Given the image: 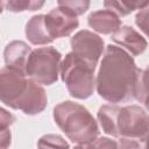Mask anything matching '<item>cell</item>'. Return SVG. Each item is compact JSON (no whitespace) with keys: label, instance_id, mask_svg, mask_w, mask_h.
<instances>
[{"label":"cell","instance_id":"cell-1","mask_svg":"<svg viewBox=\"0 0 149 149\" xmlns=\"http://www.w3.org/2000/svg\"><path fill=\"white\" fill-rule=\"evenodd\" d=\"M139 68L134 58L118 45L108 44L104 51L95 78L98 94L106 101L118 105L134 99V87Z\"/></svg>","mask_w":149,"mask_h":149},{"label":"cell","instance_id":"cell-2","mask_svg":"<svg viewBox=\"0 0 149 149\" xmlns=\"http://www.w3.org/2000/svg\"><path fill=\"white\" fill-rule=\"evenodd\" d=\"M97 116L107 135L147 142L148 113L143 107L139 105H102Z\"/></svg>","mask_w":149,"mask_h":149},{"label":"cell","instance_id":"cell-3","mask_svg":"<svg viewBox=\"0 0 149 149\" xmlns=\"http://www.w3.org/2000/svg\"><path fill=\"white\" fill-rule=\"evenodd\" d=\"M54 120L73 143L93 142L99 135V127L90 111L74 101H62L54 107Z\"/></svg>","mask_w":149,"mask_h":149},{"label":"cell","instance_id":"cell-4","mask_svg":"<svg viewBox=\"0 0 149 149\" xmlns=\"http://www.w3.org/2000/svg\"><path fill=\"white\" fill-rule=\"evenodd\" d=\"M95 68L69 52L61 63V78L71 97L80 100L90 98L95 88Z\"/></svg>","mask_w":149,"mask_h":149},{"label":"cell","instance_id":"cell-5","mask_svg":"<svg viewBox=\"0 0 149 149\" xmlns=\"http://www.w3.org/2000/svg\"><path fill=\"white\" fill-rule=\"evenodd\" d=\"M62 55L54 47H42L31 50L24 73L40 85H52L58 80Z\"/></svg>","mask_w":149,"mask_h":149},{"label":"cell","instance_id":"cell-6","mask_svg":"<svg viewBox=\"0 0 149 149\" xmlns=\"http://www.w3.org/2000/svg\"><path fill=\"white\" fill-rule=\"evenodd\" d=\"M29 80L22 71L7 66L0 69V101L13 109H20L29 88Z\"/></svg>","mask_w":149,"mask_h":149},{"label":"cell","instance_id":"cell-7","mask_svg":"<svg viewBox=\"0 0 149 149\" xmlns=\"http://www.w3.org/2000/svg\"><path fill=\"white\" fill-rule=\"evenodd\" d=\"M72 52L88 63L90 65L97 68V64L105 51L104 40L95 33L84 29L76 33L70 41Z\"/></svg>","mask_w":149,"mask_h":149},{"label":"cell","instance_id":"cell-8","mask_svg":"<svg viewBox=\"0 0 149 149\" xmlns=\"http://www.w3.org/2000/svg\"><path fill=\"white\" fill-rule=\"evenodd\" d=\"M45 27L50 37L55 41L56 38L66 37L78 28L79 21L77 16L69 13L62 7H56L51 9L44 19Z\"/></svg>","mask_w":149,"mask_h":149},{"label":"cell","instance_id":"cell-9","mask_svg":"<svg viewBox=\"0 0 149 149\" xmlns=\"http://www.w3.org/2000/svg\"><path fill=\"white\" fill-rule=\"evenodd\" d=\"M114 43L120 45L121 49L127 51L129 55L139 56L143 54L148 47L147 40L130 26H121L114 34L111 35Z\"/></svg>","mask_w":149,"mask_h":149},{"label":"cell","instance_id":"cell-10","mask_svg":"<svg viewBox=\"0 0 149 149\" xmlns=\"http://www.w3.org/2000/svg\"><path fill=\"white\" fill-rule=\"evenodd\" d=\"M87 23L94 31L102 35H112L122 26L121 19L108 9L92 12L87 17Z\"/></svg>","mask_w":149,"mask_h":149},{"label":"cell","instance_id":"cell-11","mask_svg":"<svg viewBox=\"0 0 149 149\" xmlns=\"http://www.w3.org/2000/svg\"><path fill=\"white\" fill-rule=\"evenodd\" d=\"M47 105H48V97L45 90L43 88L42 85L30 79L29 88L20 106V111H22L27 115H36L43 112Z\"/></svg>","mask_w":149,"mask_h":149},{"label":"cell","instance_id":"cell-12","mask_svg":"<svg viewBox=\"0 0 149 149\" xmlns=\"http://www.w3.org/2000/svg\"><path fill=\"white\" fill-rule=\"evenodd\" d=\"M31 48L23 41H12L3 50V59L7 68H12L24 72Z\"/></svg>","mask_w":149,"mask_h":149},{"label":"cell","instance_id":"cell-13","mask_svg":"<svg viewBox=\"0 0 149 149\" xmlns=\"http://www.w3.org/2000/svg\"><path fill=\"white\" fill-rule=\"evenodd\" d=\"M44 19H45L44 14L34 15L28 20L26 24V29H24L26 36L28 41L34 45H47L54 42V40L48 34Z\"/></svg>","mask_w":149,"mask_h":149},{"label":"cell","instance_id":"cell-14","mask_svg":"<svg viewBox=\"0 0 149 149\" xmlns=\"http://www.w3.org/2000/svg\"><path fill=\"white\" fill-rule=\"evenodd\" d=\"M148 6V1L140 2V1H104L105 9L112 10L119 17L126 16L134 12L135 9H142Z\"/></svg>","mask_w":149,"mask_h":149},{"label":"cell","instance_id":"cell-15","mask_svg":"<svg viewBox=\"0 0 149 149\" xmlns=\"http://www.w3.org/2000/svg\"><path fill=\"white\" fill-rule=\"evenodd\" d=\"M38 149H70L69 143L61 135L45 134L37 141Z\"/></svg>","mask_w":149,"mask_h":149},{"label":"cell","instance_id":"cell-16","mask_svg":"<svg viewBox=\"0 0 149 149\" xmlns=\"http://www.w3.org/2000/svg\"><path fill=\"white\" fill-rule=\"evenodd\" d=\"M44 1H36V0H9L5 2V7L7 10L12 13H19L24 10H37L42 8Z\"/></svg>","mask_w":149,"mask_h":149},{"label":"cell","instance_id":"cell-17","mask_svg":"<svg viewBox=\"0 0 149 149\" xmlns=\"http://www.w3.org/2000/svg\"><path fill=\"white\" fill-rule=\"evenodd\" d=\"M57 6L66 9L72 15L78 16V15L84 14L88 9L90 1H85V0H59L57 2Z\"/></svg>","mask_w":149,"mask_h":149},{"label":"cell","instance_id":"cell-18","mask_svg":"<svg viewBox=\"0 0 149 149\" xmlns=\"http://www.w3.org/2000/svg\"><path fill=\"white\" fill-rule=\"evenodd\" d=\"M147 71L144 69H139L135 87H134V99L139 100L143 105H147V85H146V76Z\"/></svg>","mask_w":149,"mask_h":149},{"label":"cell","instance_id":"cell-19","mask_svg":"<svg viewBox=\"0 0 149 149\" xmlns=\"http://www.w3.org/2000/svg\"><path fill=\"white\" fill-rule=\"evenodd\" d=\"M91 149H123L119 140H112L106 136L97 137L91 142Z\"/></svg>","mask_w":149,"mask_h":149},{"label":"cell","instance_id":"cell-20","mask_svg":"<svg viewBox=\"0 0 149 149\" xmlns=\"http://www.w3.org/2000/svg\"><path fill=\"white\" fill-rule=\"evenodd\" d=\"M15 116L10 112L0 107V130L8 129L15 122Z\"/></svg>","mask_w":149,"mask_h":149},{"label":"cell","instance_id":"cell-21","mask_svg":"<svg viewBox=\"0 0 149 149\" xmlns=\"http://www.w3.org/2000/svg\"><path fill=\"white\" fill-rule=\"evenodd\" d=\"M119 142L123 149H147L146 142L128 139H119Z\"/></svg>","mask_w":149,"mask_h":149},{"label":"cell","instance_id":"cell-22","mask_svg":"<svg viewBox=\"0 0 149 149\" xmlns=\"http://www.w3.org/2000/svg\"><path fill=\"white\" fill-rule=\"evenodd\" d=\"M147 7L140 9V12L136 14V17H135V22H136L137 27H140L144 34L147 33V17H148V8Z\"/></svg>","mask_w":149,"mask_h":149},{"label":"cell","instance_id":"cell-23","mask_svg":"<svg viewBox=\"0 0 149 149\" xmlns=\"http://www.w3.org/2000/svg\"><path fill=\"white\" fill-rule=\"evenodd\" d=\"M12 143V133L9 129L0 130V149H8Z\"/></svg>","mask_w":149,"mask_h":149},{"label":"cell","instance_id":"cell-24","mask_svg":"<svg viewBox=\"0 0 149 149\" xmlns=\"http://www.w3.org/2000/svg\"><path fill=\"white\" fill-rule=\"evenodd\" d=\"M73 149H91V142L90 143H84V144H77Z\"/></svg>","mask_w":149,"mask_h":149},{"label":"cell","instance_id":"cell-25","mask_svg":"<svg viewBox=\"0 0 149 149\" xmlns=\"http://www.w3.org/2000/svg\"><path fill=\"white\" fill-rule=\"evenodd\" d=\"M3 7H5V2H3V1H0V14H1L2 10H3Z\"/></svg>","mask_w":149,"mask_h":149}]
</instances>
